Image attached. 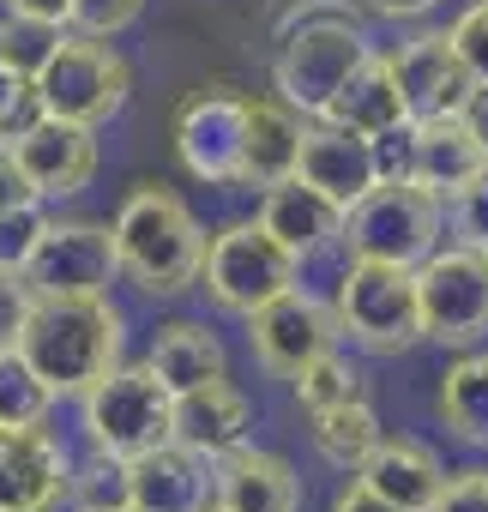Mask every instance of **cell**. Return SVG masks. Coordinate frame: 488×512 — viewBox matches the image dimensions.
I'll use <instances>...</instances> for the list:
<instances>
[{
	"label": "cell",
	"mask_w": 488,
	"mask_h": 512,
	"mask_svg": "<svg viewBox=\"0 0 488 512\" xmlns=\"http://www.w3.org/2000/svg\"><path fill=\"white\" fill-rule=\"evenodd\" d=\"M25 362L67 398L121 368V308L109 296H37L19 332Z\"/></svg>",
	"instance_id": "obj_1"
},
{
	"label": "cell",
	"mask_w": 488,
	"mask_h": 512,
	"mask_svg": "<svg viewBox=\"0 0 488 512\" xmlns=\"http://www.w3.org/2000/svg\"><path fill=\"white\" fill-rule=\"evenodd\" d=\"M115 253L145 296H181L205 278L211 241L169 187H133L115 211Z\"/></svg>",
	"instance_id": "obj_2"
},
{
	"label": "cell",
	"mask_w": 488,
	"mask_h": 512,
	"mask_svg": "<svg viewBox=\"0 0 488 512\" xmlns=\"http://www.w3.org/2000/svg\"><path fill=\"white\" fill-rule=\"evenodd\" d=\"M368 37L356 19L344 13H314L302 25H284L278 37V61H272V85L296 115H326L338 103V91L368 67Z\"/></svg>",
	"instance_id": "obj_3"
},
{
	"label": "cell",
	"mask_w": 488,
	"mask_h": 512,
	"mask_svg": "<svg viewBox=\"0 0 488 512\" xmlns=\"http://www.w3.org/2000/svg\"><path fill=\"white\" fill-rule=\"evenodd\" d=\"M338 326L350 344L374 350V356H398L410 344L428 338V320H422V284H416V266H392V260H350L344 278H338Z\"/></svg>",
	"instance_id": "obj_4"
},
{
	"label": "cell",
	"mask_w": 488,
	"mask_h": 512,
	"mask_svg": "<svg viewBox=\"0 0 488 512\" xmlns=\"http://www.w3.org/2000/svg\"><path fill=\"white\" fill-rule=\"evenodd\" d=\"M440 193L422 181H380L344 211V253L350 260H392L422 266L440 241Z\"/></svg>",
	"instance_id": "obj_5"
},
{
	"label": "cell",
	"mask_w": 488,
	"mask_h": 512,
	"mask_svg": "<svg viewBox=\"0 0 488 512\" xmlns=\"http://www.w3.org/2000/svg\"><path fill=\"white\" fill-rule=\"evenodd\" d=\"M85 434L103 452L139 458L163 440H175V386L139 362V368H115L85 392Z\"/></svg>",
	"instance_id": "obj_6"
},
{
	"label": "cell",
	"mask_w": 488,
	"mask_h": 512,
	"mask_svg": "<svg viewBox=\"0 0 488 512\" xmlns=\"http://www.w3.org/2000/svg\"><path fill=\"white\" fill-rule=\"evenodd\" d=\"M302 260L254 217V223H229L211 235L205 253V296L229 314H254L266 302H278L284 290H296Z\"/></svg>",
	"instance_id": "obj_7"
},
{
	"label": "cell",
	"mask_w": 488,
	"mask_h": 512,
	"mask_svg": "<svg viewBox=\"0 0 488 512\" xmlns=\"http://www.w3.org/2000/svg\"><path fill=\"white\" fill-rule=\"evenodd\" d=\"M37 91H43V109H49V115L97 127V121H109V115L127 103L133 73H127V61H121L103 37L67 31V43L55 49V61L37 73Z\"/></svg>",
	"instance_id": "obj_8"
},
{
	"label": "cell",
	"mask_w": 488,
	"mask_h": 512,
	"mask_svg": "<svg viewBox=\"0 0 488 512\" xmlns=\"http://www.w3.org/2000/svg\"><path fill=\"white\" fill-rule=\"evenodd\" d=\"M416 284L434 344H476L488 332V247H434L416 266Z\"/></svg>",
	"instance_id": "obj_9"
},
{
	"label": "cell",
	"mask_w": 488,
	"mask_h": 512,
	"mask_svg": "<svg viewBox=\"0 0 488 512\" xmlns=\"http://www.w3.org/2000/svg\"><path fill=\"white\" fill-rule=\"evenodd\" d=\"M121 272V253H115V223H43L31 260H25V284L37 296H109V278Z\"/></svg>",
	"instance_id": "obj_10"
},
{
	"label": "cell",
	"mask_w": 488,
	"mask_h": 512,
	"mask_svg": "<svg viewBox=\"0 0 488 512\" xmlns=\"http://www.w3.org/2000/svg\"><path fill=\"white\" fill-rule=\"evenodd\" d=\"M241 151H248V103L223 97V91H199L181 103L175 115V157L187 175L217 181V187H241Z\"/></svg>",
	"instance_id": "obj_11"
},
{
	"label": "cell",
	"mask_w": 488,
	"mask_h": 512,
	"mask_svg": "<svg viewBox=\"0 0 488 512\" xmlns=\"http://www.w3.org/2000/svg\"><path fill=\"white\" fill-rule=\"evenodd\" d=\"M73 494V458L43 428H0V512H55Z\"/></svg>",
	"instance_id": "obj_12"
},
{
	"label": "cell",
	"mask_w": 488,
	"mask_h": 512,
	"mask_svg": "<svg viewBox=\"0 0 488 512\" xmlns=\"http://www.w3.org/2000/svg\"><path fill=\"white\" fill-rule=\"evenodd\" d=\"M338 332H344V326H338V308H326V302H314V296H302V290H284L278 302H266V308L248 314V344H254V356H260L272 374H284V380H296L314 356H326Z\"/></svg>",
	"instance_id": "obj_13"
},
{
	"label": "cell",
	"mask_w": 488,
	"mask_h": 512,
	"mask_svg": "<svg viewBox=\"0 0 488 512\" xmlns=\"http://www.w3.org/2000/svg\"><path fill=\"white\" fill-rule=\"evenodd\" d=\"M398 67V85H404V103H410V121H434V115H464V103L476 97V73L464 67L452 31H434V37H416L392 55Z\"/></svg>",
	"instance_id": "obj_14"
},
{
	"label": "cell",
	"mask_w": 488,
	"mask_h": 512,
	"mask_svg": "<svg viewBox=\"0 0 488 512\" xmlns=\"http://www.w3.org/2000/svg\"><path fill=\"white\" fill-rule=\"evenodd\" d=\"M13 157H19V169L31 175L37 199H67V193H79V187L97 175V133H91L85 121L43 115L31 133L13 139Z\"/></svg>",
	"instance_id": "obj_15"
},
{
	"label": "cell",
	"mask_w": 488,
	"mask_h": 512,
	"mask_svg": "<svg viewBox=\"0 0 488 512\" xmlns=\"http://www.w3.org/2000/svg\"><path fill=\"white\" fill-rule=\"evenodd\" d=\"M296 175L302 181H314L320 193H332L344 211L368 193V187H380V163H374V133H356V127H344V121H314L308 133H302V163H296Z\"/></svg>",
	"instance_id": "obj_16"
},
{
	"label": "cell",
	"mask_w": 488,
	"mask_h": 512,
	"mask_svg": "<svg viewBox=\"0 0 488 512\" xmlns=\"http://www.w3.org/2000/svg\"><path fill=\"white\" fill-rule=\"evenodd\" d=\"M211 500L229 506V512H296L302 506V476L278 452L235 446L211 464Z\"/></svg>",
	"instance_id": "obj_17"
},
{
	"label": "cell",
	"mask_w": 488,
	"mask_h": 512,
	"mask_svg": "<svg viewBox=\"0 0 488 512\" xmlns=\"http://www.w3.org/2000/svg\"><path fill=\"white\" fill-rule=\"evenodd\" d=\"M133 470V512H199L211 506V458H199L181 440H163L139 458H127Z\"/></svg>",
	"instance_id": "obj_18"
},
{
	"label": "cell",
	"mask_w": 488,
	"mask_h": 512,
	"mask_svg": "<svg viewBox=\"0 0 488 512\" xmlns=\"http://www.w3.org/2000/svg\"><path fill=\"white\" fill-rule=\"evenodd\" d=\"M260 223L296 253V260H314L320 247L344 241V205L332 193H320L314 181L290 175L278 187H266V205H260Z\"/></svg>",
	"instance_id": "obj_19"
},
{
	"label": "cell",
	"mask_w": 488,
	"mask_h": 512,
	"mask_svg": "<svg viewBox=\"0 0 488 512\" xmlns=\"http://www.w3.org/2000/svg\"><path fill=\"white\" fill-rule=\"evenodd\" d=\"M248 428H254V404L229 380H205L193 392H175V440L211 464L235 446H248Z\"/></svg>",
	"instance_id": "obj_20"
},
{
	"label": "cell",
	"mask_w": 488,
	"mask_h": 512,
	"mask_svg": "<svg viewBox=\"0 0 488 512\" xmlns=\"http://www.w3.org/2000/svg\"><path fill=\"white\" fill-rule=\"evenodd\" d=\"M356 476H362L374 494H386L392 506H404V512H434L440 494H446L440 458H434L422 440H404V434H386V440L362 458Z\"/></svg>",
	"instance_id": "obj_21"
},
{
	"label": "cell",
	"mask_w": 488,
	"mask_h": 512,
	"mask_svg": "<svg viewBox=\"0 0 488 512\" xmlns=\"http://www.w3.org/2000/svg\"><path fill=\"white\" fill-rule=\"evenodd\" d=\"M482 175H488V151H482V139L470 133L464 115L416 121V181L422 187H434L440 199H458Z\"/></svg>",
	"instance_id": "obj_22"
},
{
	"label": "cell",
	"mask_w": 488,
	"mask_h": 512,
	"mask_svg": "<svg viewBox=\"0 0 488 512\" xmlns=\"http://www.w3.org/2000/svg\"><path fill=\"white\" fill-rule=\"evenodd\" d=\"M302 115L278 103H248V151H241V187H278L302 163Z\"/></svg>",
	"instance_id": "obj_23"
},
{
	"label": "cell",
	"mask_w": 488,
	"mask_h": 512,
	"mask_svg": "<svg viewBox=\"0 0 488 512\" xmlns=\"http://www.w3.org/2000/svg\"><path fill=\"white\" fill-rule=\"evenodd\" d=\"M326 121H344L356 133H386L398 121H410V103H404V85H398V67L392 55H368V67L338 91V103L326 109Z\"/></svg>",
	"instance_id": "obj_24"
},
{
	"label": "cell",
	"mask_w": 488,
	"mask_h": 512,
	"mask_svg": "<svg viewBox=\"0 0 488 512\" xmlns=\"http://www.w3.org/2000/svg\"><path fill=\"white\" fill-rule=\"evenodd\" d=\"M175 392H193V386H205V380H223L229 374V356H223V344H217V332L211 326H199V320H169L163 332H157V344H151V356H145Z\"/></svg>",
	"instance_id": "obj_25"
},
{
	"label": "cell",
	"mask_w": 488,
	"mask_h": 512,
	"mask_svg": "<svg viewBox=\"0 0 488 512\" xmlns=\"http://www.w3.org/2000/svg\"><path fill=\"white\" fill-rule=\"evenodd\" d=\"M434 416H440L464 446H488V356H458V362L440 374Z\"/></svg>",
	"instance_id": "obj_26"
},
{
	"label": "cell",
	"mask_w": 488,
	"mask_h": 512,
	"mask_svg": "<svg viewBox=\"0 0 488 512\" xmlns=\"http://www.w3.org/2000/svg\"><path fill=\"white\" fill-rule=\"evenodd\" d=\"M380 440H386V434H380V416H374L362 398L332 404V410H314V446H320V458H332L338 470H362V458H368Z\"/></svg>",
	"instance_id": "obj_27"
},
{
	"label": "cell",
	"mask_w": 488,
	"mask_h": 512,
	"mask_svg": "<svg viewBox=\"0 0 488 512\" xmlns=\"http://www.w3.org/2000/svg\"><path fill=\"white\" fill-rule=\"evenodd\" d=\"M61 392L25 362V350H0V428H25V422H43L49 404Z\"/></svg>",
	"instance_id": "obj_28"
},
{
	"label": "cell",
	"mask_w": 488,
	"mask_h": 512,
	"mask_svg": "<svg viewBox=\"0 0 488 512\" xmlns=\"http://www.w3.org/2000/svg\"><path fill=\"white\" fill-rule=\"evenodd\" d=\"M79 512H115V506H133V470L121 452H103L91 446V458L73 464V494H67Z\"/></svg>",
	"instance_id": "obj_29"
},
{
	"label": "cell",
	"mask_w": 488,
	"mask_h": 512,
	"mask_svg": "<svg viewBox=\"0 0 488 512\" xmlns=\"http://www.w3.org/2000/svg\"><path fill=\"white\" fill-rule=\"evenodd\" d=\"M61 43H67V25H55V19H31V13H7V19H0V61H13L31 79L55 61Z\"/></svg>",
	"instance_id": "obj_30"
},
{
	"label": "cell",
	"mask_w": 488,
	"mask_h": 512,
	"mask_svg": "<svg viewBox=\"0 0 488 512\" xmlns=\"http://www.w3.org/2000/svg\"><path fill=\"white\" fill-rule=\"evenodd\" d=\"M296 398H302V410L314 416V410H332V404H350V398H362V386H356V368L338 356V350H326V356H314L296 380Z\"/></svg>",
	"instance_id": "obj_31"
},
{
	"label": "cell",
	"mask_w": 488,
	"mask_h": 512,
	"mask_svg": "<svg viewBox=\"0 0 488 512\" xmlns=\"http://www.w3.org/2000/svg\"><path fill=\"white\" fill-rule=\"evenodd\" d=\"M49 109H43V91H37V79L31 73H19L13 61H0V139H19V133H31L37 121H43Z\"/></svg>",
	"instance_id": "obj_32"
},
{
	"label": "cell",
	"mask_w": 488,
	"mask_h": 512,
	"mask_svg": "<svg viewBox=\"0 0 488 512\" xmlns=\"http://www.w3.org/2000/svg\"><path fill=\"white\" fill-rule=\"evenodd\" d=\"M145 13V0H73V13H67V31H79V37H115V31H127L133 19Z\"/></svg>",
	"instance_id": "obj_33"
},
{
	"label": "cell",
	"mask_w": 488,
	"mask_h": 512,
	"mask_svg": "<svg viewBox=\"0 0 488 512\" xmlns=\"http://www.w3.org/2000/svg\"><path fill=\"white\" fill-rule=\"evenodd\" d=\"M43 205H19V211H0V266H19L25 272V260H31V247H37V235H43Z\"/></svg>",
	"instance_id": "obj_34"
},
{
	"label": "cell",
	"mask_w": 488,
	"mask_h": 512,
	"mask_svg": "<svg viewBox=\"0 0 488 512\" xmlns=\"http://www.w3.org/2000/svg\"><path fill=\"white\" fill-rule=\"evenodd\" d=\"M31 302H37V290L25 284V272L19 266H0V350H19Z\"/></svg>",
	"instance_id": "obj_35"
},
{
	"label": "cell",
	"mask_w": 488,
	"mask_h": 512,
	"mask_svg": "<svg viewBox=\"0 0 488 512\" xmlns=\"http://www.w3.org/2000/svg\"><path fill=\"white\" fill-rule=\"evenodd\" d=\"M374 163H380V181H416V121L374 133Z\"/></svg>",
	"instance_id": "obj_36"
},
{
	"label": "cell",
	"mask_w": 488,
	"mask_h": 512,
	"mask_svg": "<svg viewBox=\"0 0 488 512\" xmlns=\"http://www.w3.org/2000/svg\"><path fill=\"white\" fill-rule=\"evenodd\" d=\"M452 43H458L464 67L476 73V85H488V0H476V7H464V13H458Z\"/></svg>",
	"instance_id": "obj_37"
},
{
	"label": "cell",
	"mask_w": 488,
	"mask_h": 512,
	"mask_svg": "<svg viewBox=\"0 0 488 512\" xmlns=\"http://www.w3.org/2000/svg\"><path fill=\"white\" fill-rule=\"evenodd\" d=\"M452 205V235L458 241H470V247H488V175L482 181H470L458 199H446Z\"/></svg>",
	"instance_id": "obj_38"
},
{
	"label": "cell",
	"mask_w": 488,
	"mask_h": 512,
	"mask_svg": "<svg viewBox=\"0 0 488 512\" xmlns=\"http://www.w3.org/2000/svg\"><path fill=\"white\" fill-rule=\"evenodd\" d=\"M434 512H488V470H458L446 476V494Z\"/></svg>",
	"instance_id": "obj_39"
},
{
	"label": "cell",
	"mask_w": 488,
	"mask_h": 512,
	"mask_svg": "<svg viewBox=\"0 0 488 512\" xmlns=\"http://www.w3.org/2000/svg\"><path fill=\"white\" fill-rule=\"evenodd\" d=\"M19 205H43L37 199V187H31V175L19 169V157H13V145L0 139V211H19Z\"/></svg>",
	"instance_id": "obj_40"
},
{
	"label": "cell",
	"mask_w": 488,
	"mask_h": 512,
	"mask_svg": "<svg viewBox=\"0 0 488 512\" xmlns=\"http://www.w3.org/2000/svg\"><path fill=\"white\" fill-rule=\"evenodd\" d=\"M332 512H404V506H392L386 494H374L362 476H350L344 488H338V500H332Z\"/></svg>",
	"instance_id": "obj_41"
},
{
	"label": "cell",
	"mask_w": 488,
	"mask_h": 512,
	"mask_svg": "<svg viewBox=\"0 0 488 512\" xmlns=\"http://www.w3.org/2000/svg\"><path fill=\"white\" fill-rule=\"evenodd\" d=\"M7 13H31V19H55V25H67L73 0H7Z\"/></svg>",
	"instance_id": "obj_42"
},
{
	"label": "cell",
	"mask_w": 488,
	"mask_h": 512,
	"mask_svg": "<svg viewBox=\"0 0 488 512\" xmlns=\"http://www.w3.org/2000/svg\"><path fill=\"white\" fill-rule=\"evenodd\" d=\"M464 121H470V133L482 139V151H488V85H476V97L464 103Z\"/></svg>",
	"instance_id": "obj_43"
},
{
	"label": "cell",
	"mask_w": 488,
	"mask_h": 512,
	"mask_svg": "<svg viewBox=\"0 0 488 512\" xmlns=\"http://www.w3.org/2000/svg\"><path fill=\"white\" fill-rule=\"evenodd\" d=\"M374 13H386V19H416V13H428L434 0H368Z\"/></svg>",
	"instance_id": "obj_44"
},
{
	"label": "cell",
	"mask_w": 488,
	"mask_h": 512,
	"mask_svg": "<svg viewBox=\"0 0 488 512\" xmlns=\"http://www.w3.org/2000/svg\"><path fill=\"white\" fill-rule=\"evenodd\" d=\"M199 512H229V506H217V500H211V506H199Z\"/></svg>",
	"instance_id": "obj_45"
},
{
	"label": "cell",
	"mask_w": 488,
	"mask_h": 512,
	"mask_svg": "<svg viewBox=\"0 0 488 512\" xmlns=\"http://www.w3.org/2000/svg\"><path fill=\"white\" fill-rule=\"evenodd\" d=\"M115 512H133V506H115Z\"/></svg>",
	"instance_id": "obj_46"
},
{
	"label": "cell",
	"mask_w": 488,
	"mask_h": 512,
	"mask_svg": "<svg viewBox=\"0 0 488 512\" xmlns=\"http://www.w3.org/2000/svg\"><path fill=\"white\" fill-rule=\"evenodd\" d=\"M0 7H7V0H0Z\"/></svg>",
	"instance_id": "obj_47"
}]
</instances>
